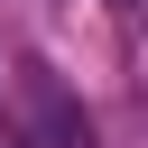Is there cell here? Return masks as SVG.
<instances>
[{"mask_svg":"<svg viewBox=\"0 0 148 148\" xmlns=\"http://www.w3.org/2000/svg\"><path fill=\"white\" fill-rule=\"evenodd\" d=\"M120 9H139V0H120Z\"/></svg>","mask_w":148,"mask_h":148,"instance_id":"6da1fadb","label":"cell"}]
</instances>
